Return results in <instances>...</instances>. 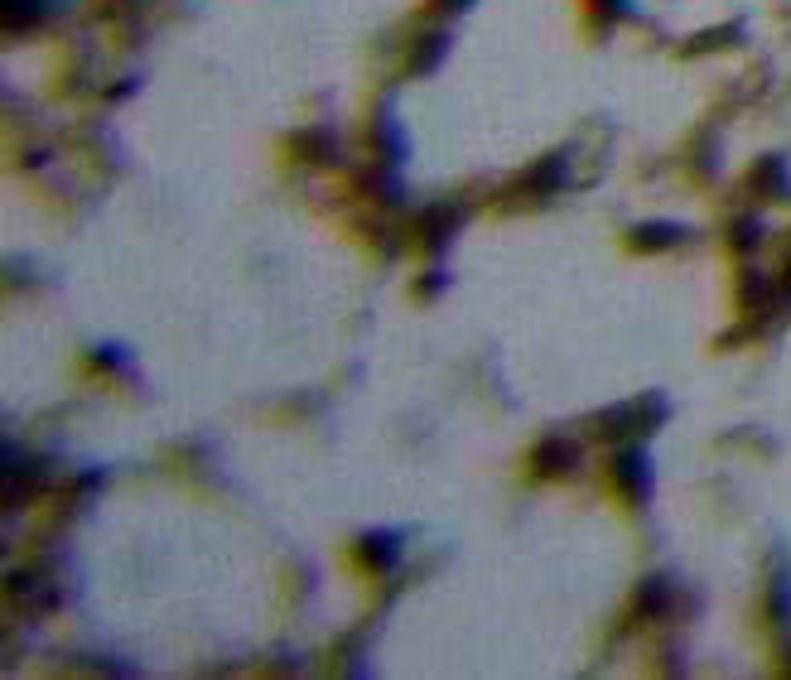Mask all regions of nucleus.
Returning <instances> with one entry per match:
<instances>
[{
    "instance_id": "f257e3e1",
    "label": "nucleus",
    "mask_w": 791,
    "mask_h": 680,
    "mask_svg": "<svg viewBox=\"0 0 791 680\" xmlns=\"http://www.w3.org/2000/svg\"><path fill=\"white\" fill-rule=\"evenodd\" d=\"M618 478H623V488L632 497H647L652 492V463H647V454L642 449H623L618 454Z\"/></svg>"
},
{
    "instance_id": "f03ea898",
    "label": "nucleus",
    "mask_w": 791,
    "mask_h": 680,
    "mask_svg": "<svg viewBox=\"0 0 791 680\" xmlns=\"http://www.w3.org/2000/svg\"><path fill=\"white\" fill-rule=\"evenodd\" d=\"M574 459H579V449H574L570 439H546V444L536 449V468H541L546 478H555V473H570Z\"/></svg>"
},
{
    "instance_id": "7ed1b4c3",
    "label": "nucleus",
    "mask_w": 791,
    "mask_h": 680,
    "mask_svg": "<svg viewBox=\"0 0 791 680\" xmlns=\"http://www.w3.org/2000/svg\"><path fill=\"white\" fill-rule=\"evenodd\" d=\"M676 242H685V227H676V222H647V227H637V232H632V246H642V251L676 246Z\"/></svg>"
},
{
    "instance_id": "20e7f679",
    "label": "nucleus",
    "mask_w": 791,
    "mask_h": 680,
    "mask_svg": "<svg viewBox=\"0 0 791 680\" xmlns=\"http://www.w3.org/2000/svg\"><path fill=\"white\" fill-rule=\"evenodd\" d=\"M44 15H49V5H44V0H5V25H10V29L39 25Z\"/></svg>"
},
{
    "instance_id": "39448f33",
    "label": "nucleus",
    "mask_w": 791,
    "mask_h": 680,
    "mask_svg": "<svg viewBox=\"0 0 791 680\" xmlns=\"http://www.w3.org/2000/svg\"><path fill=\"white\" fill-rule=\"evenodd\" d=\"M362 555H367L377 570H386V565L396 560V536H367V541H362Z\"/></svg>"
},
{
    "instance_id": "423d86ee",
    "label": "nucleus",
    "mask_w": 791,
    "mask_h": 680,
    "mask_svg": "<svg viewBox=\"0 0 791 680\" xmlns=\"http://www.w3.org/2000/svg\"><path fill=\"white\" fill-rule=\"evenodd\" d=\"M555 184H565V160H560V155H550V160L531 174V189H555Z\"/></svg>"
},
{
    "instance_id": "0eeeda50",
    "label": "nucleus",
    "mask_w": 791,
    "mask_h": 680,
    "mask_svg": "<svg viewBox=\"0 0 791 680\" xmlns=\"http://www.w3.org/2000/svg\"><path fill=\"white\" fill-rule=\"evenodd\" d=\"M425 39H430V44H425V54L415 58V68H420V73H430V68H435V58L444 54V34H425Z\"/></svg>"
},
{
    "instance_id": "6e6552de",
    "label": "nucleus",
    "mask_w": 791,
    "mask_h": 680,
    "mask_svg": "<svg viewBox=\"0 0 791 680\" xmlns=\"http://www.w3.org/2000/svg\"><path fill=\"white\" fill-rule=\"evenodd\" d=\"M454 222H459V213H435V218H430V246H439V242H444Z\"/></svg>"
},
{
    "instance_id": "1a4fd4ad",
    "label": "nucleus",
    "mask_w": 791,
    "mask_h": 680,
    "mask_svg": "<svg viewBox=\"0 0 791 680\" xmlns=\"http://www.w3.org/2000/svg\"><path fill=\"white\" fill-rule=\"evenodd\" d=\"M642 608H647V613H656V608H661V603H666V584H661V579H652V584H647V589H642Z\"/></svg>"
},
{
    "instance_id": "9d476101",
    "label": "nucleus",
    "mask_w": 791,
    "mask_h": 680,
    "mask_svg": "<svg viewBox=\"0 0 791 680\" xmlns=\"http://www.w3.org/2000/svg\"><path fill=\"white\" fill-rule=\"evenodd\" d=\"M758 237H763V227H758V222H738V246L758 242Z\"/></svg>"
},
{
    "instance_id": "9b49d317",
    "label": "nucleus",
    "mask_w": 791,
    "mask_h": 680,
    "mask_svg": "<svg viewBox=\"0 0 791 680\" xmlns=\"http://www.w3.org/2000/svg\"><path fill=\"white\" fill-rule=\"evenodd\" d=\"M603 10H608V15H623V10H628V0H603Z\"/></svg>"
},
{
    "instance_id": "f8f14e48",
    "label": "nucleus",
    "mask_w": 791,
    "mask_h": 680,
    "mask_svg": "<svg viewBox=\"0 0 791 680\" xmlns=\"http://www.w3.org/2000/svg\"><path fill=\"white\" fill-rule=\"evenodd\" d=\"M439 5H444V10H468L473 0H439Z\"/></svg>"
}]
</instances>
